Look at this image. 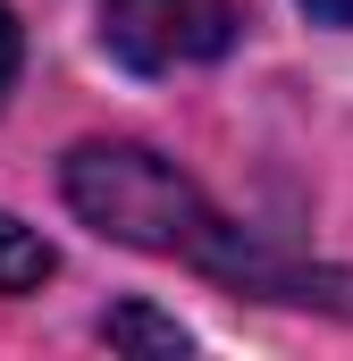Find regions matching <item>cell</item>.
I'll return each mask as SVG.
<instances>
[{"label":"cell","mask_w":353,"mask_h":361,"mask_svg":"<svg viewBox=\"0 0 353 361\" xmlns=\"http://www.w3.org/2000/svg\"><path fill=\"white\" fill-rule=\"evenodd\" d=\"M59 202L85 219L92 235H109V244H126L143 261L202 269V277H219L227 294H253V277L277 252L253 227H236L169 152H152L135 135H92V143H76L59 160Z\"/></svg>","instance_id":"1"},{"label":"cell","mask_w":353,"mask_h":361,"mask_svg":"<svg viewBox=\"0 0 353 361\" xmlns=\"http://www.w3.org/2000/svg\"><path fill=\"white\" fill-rule=\"evenodd\" d=\"M101 51L126 76H185L219 68L244 34V0H101Z\"/></svg>","instance_id":"2"},{"label":"cell","mask_w":353,"mask_h":361,"mask_svg":"<svg viewBox=\"0 0 353 361\" xmlns=\"http://www.w3.org/2000/svg\"><path fill=\"white\" fill-rule=\"evenodd\" d=\"M51 277H59V244L17 210H0V294H42Z\"/></svg>","instance_id":"3"},{"label":"cell","mask_w":353,"mask_h":361,"mask_svg":"<svg viewBox=\"0 0 353 361\" xmlns=\"http://www.w3.org/2000/svg\"><path fill=\"white\" fill-rule=\"evenodd\" d=\"M101 345H118V353H193V328H176L152 302H118V311H101Z\"/></svg>","instance_id":"4"},{"label":"cell","mask_w":353,"mask_h":361,"mask_svg":"<svg viewBox=\"0 0 353 361\" xmlns=\"http://www.w3.org/2000/svg\"><path fill=\"white\" fill-rule=\"evenodd\" d=\"M17 76H25V25H17V8L0 0V109H8Z\"/></svg>","instance_id":"5"},{"label":"cell","mask_w":353,"mask_h":361,"mask_svg":"<svg viewBox=\"0 0 353 361\" xmlns=\"http://www.w3.org/2000/svg\"><path fill=\"white\" fill-rule=\"evenodd\" d=\"M311 25H337V34H353V0H294Z\"/></svg>","instance_id":"6"}]
</instances>
